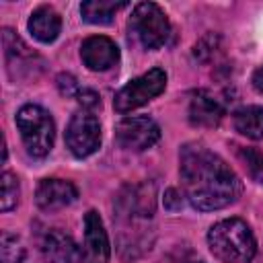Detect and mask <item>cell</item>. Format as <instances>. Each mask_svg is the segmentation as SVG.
<instances>
[{
    "instance_id": "6da1fadb",
    "label": "cell",
    "mask_w": 263,
    "mask_h": 263,
    "mask_svg": "<svg viewBox=\"0 0 263 263\" xmlns=\"http://www.w3.org/2000/svg\"><path fill=\"white\" fill-rule=\"evenodd\" d=\"M179 160L185 197L195 210H222L240 197L242 183L236 177V173L203 144H185L181 148Z\"/></svg>"
},
{
    "instance_id": "7a4b0ae2",
    "label": "cell",
    "mask_w": 263,
    "mask_h": 263,
    "mask_svg": "<svg viewBox=\"0 0 263 263\" xmlns=\"http://www.w3.org/2000/svg\"><path fill=\"white\" fill-rule=\"evenodd\" d=\"M208 245L214 257L224 263H251L257 253L253 230L240 218L216 222L208 232Z\"/></svg>"
},
{
    "instance_id": "3957f363",
    "label": "cell",
    "mask_w": 263,
    "mask_h": 263,
    "mask_svg": "<svg viewBox=\"0 0 263 263\" xmlns=\"http://www.w3.org/2000/svg\"><path fill=\"white\" fill-rule=\"evenodd\" d=\"M16 127L31 156L43 158L49 154L55 138V125L49 111L39 105H25L16 113Z\"/></svg>"
},
{
    "instance_id": "277c9868",
    "label": "cell",
    "mask_w": 263,
    "mask_h": 263,
    "mask_svg": "<svg viewBox=\"0 0 263 263\" xmlns=\"http://www.w3.org/2000/svg\"><path fill=\"white\" fill-rule=\"evenodd\" d=\"M166 86V74L162 68H152L146 74L129 80L113 99V107L117 113H129L158 97Z\"/></svg>"
},
{
    "instance_id": "5b68a950",
    "label": "cell",
    "mask_w": 263,
    "mask_h": 263,
    "mask_svg": "<svg viewBox=\"0 0 263 263\" xmlns=\"http://www.w3.org/2000/svg\"><path fill=\"white\" fill-rule=\"evenodd\" d=\"M132 29L146 49H158L166 43L171 25L164 10L154 2H140L132 12Z\"/></svg>"
},
{
    "instance_id": "8992f818",
    "label": "cell",
    "mask_w": 263,
    "mask_h": 263,
    "mask_svg": "<svg viewBox=\"0 0 263 263\" xmlns=\"http://www.w3.org/2000/svg\"><path fill=\"white\" fill-rule=\"evenodd\" d=\"M66 146L76 158L90 156L101 146V125L90 109H82L72 115L66 127Z\"/></svg>"
},
{
    "instance_id": "52a82bcc",
    "label": "cell",
    "mask_w": 263,
    "mask_h": 263,
    "mask_svg": "<svg viewBox=\"0 0 263 263\" xmlns=\"http://www.w3.org/2000/svg\"><path fill=\"white\" fill-rule=\"evenodd\" d=\"M160 138V127L154 119L148 115H136V117H123L115 127V140L121 148L142 152L150 146H154Z\"/></svg>"
},
{
    "instance_id": "ba28073f",
    "label": "cell",
    "mask_w": 263,
    "mask_h": 263,
    "mask_svg": "<svg viewBox=\"0 0 263 263\" xmlns=\"http://www.w3.org/2000/svg\"><path fill=\"white\" fill-rule=\"evenodd\" d=\"M86 263H107L111 255L109 236L103 226L101 216L95 210H88L84 216V249H82Z\"/></svg>"
},
{
    "instance_id": "9c48e42d",
    "label": "cell",
    "mask_w": 263,
    "mask_h": 263,
    "mask_svg": "<svg viewBox=\"0 0 263 263\" xmlns=\"http://www.w3.org/2000/svg\"><path fill=\"white\" fill-rule=\"evenodd\" d=\"M80 58L84 62V66L92 72H103L109 70L111 66L117 64L119 60V49L117 45L105 37V35H92L88 39L82 41L80 47Z\"/></svg>"
},
{
    "instance_id": "30bf717a",
    "label": "cell",
    "mask_w": 263,
    "mask_h": 263,
    "mask_svg": "<svg viewBox=\"0 0 263 263\" xmlns=\"http://www.w3.org/2000/svg\"><path fill=\"white\" fill-rule=\"evenodd\" d=\"M76 197H78V189L64 179H43L35 191V201L45 212L62 210L74 203Z\"/></svg>"
},
{
    "instance_id": "8fae6325",
    "label": "cell",
    "mask_w": 263,
    "mask_h": 263,
    "mask_svg": "<svg viewBox=\"0 0 263 263\" xmlns=\"http://www.w3.org/2000/svg\"><path fill=\"white\" fill-rule=\"evenodd\" d=\"M41 253L47 263H80L82 251L74 238L62 230H49L41 238Z\"/></svg>"
},
{
    "instance_id": "7c38bea8",
    "label": "cell",
    "mask_w": 263,
    "mask_h": 263,
    "mask_svg": "<svg viewBox=\"0 0 263 263\" xmlns=\"http://www.w3.org/2000/svg\"><path fill=\"white\" fill-rule=\"evenodd\" d=\"M224 115V109L220 105V101L208 92V90H197L191 97L189 103V121L193 125H201V127H214L220 123Z\"/></svg>"
},
{
    "instance_id": "4fadbf2b",
    "label": "cell",
    "mask_w": 263,
    "mask_h": 263,
    "mask_svg": "<svg viewBox=\"0 0 263 263\" xmlns=\"http://www.w3.org/2000/svg\"><path fill=\"white\" fill-rule=\"evenodd\" d=\"M60 29H62V18L51 6H39L29 18V31L41 43L55 41Z\"/></svg>"
},
{
    "instance_id": "5bb4252c",
    "label": "cell",
    "mask_w": 263,
    "mask_h": 263,
    "mask_svg": "<svg viewBox=\"0 0 263 263\" xmlns=\"http://www.w3.org/2000/svg\"><path fill=\"white\" fill-rule=\"evenodd\" d=\"M234 127L242 136L251 140L263 138V107L259 105H245L234 111Z\"/></svg>"
},
{
    "instance_id": "9a60e30c",
    "label": "cell",
    "mask_w": 263,
    "mask_h": 263,
    "mask_svg": "<svg viewBox=\"0 0 263 263\" xmlns=\"http://www.w3.org/2000/svg\"><path fill=\"white\" fill-rule=\"evenodd\" d=\"M125 2H113V0H86L80 4V14L90 25H109L117 10L125 8Z\"/></svg>"
},
{
    "instance_id": "2e32d148",
    "label": "cell",
    "mask_w": 263,
    "mask_h": 263,
    "mask_svg": "<svg viewBox=\"0 0 263 263\" xmlns=\"http://www.w3.org/2000/svg\"><path fill=\"white\" fill-rule=\"evenodd\" d=\"M0 255H2V263H35L29 245L21 236L6 230L2 232L0 238Z\"/></svg>"
},
{
    "instance_id": "e0dca14e",
    "label": "cell",
    "mask_w": 263,
    "mask_h": 263,
    "mask_svg": "<svg viewBox=\"0 0 263 263\" xmlns=\"http://www.w3.org/2000/svg\"><path fill=\"white\" fill-rule=\"evenodd\" d=\"M2 195H0V210L8 212L18 203V179L12 173H2Z\"/></svg>"
},
{
    "instance_id": "ac0fdd59",
    "label": "cell",
    "mask_w": 263,
    "mask_h": 263,
    "mask_svg": "<svg viewBox=\"0 0 263 263\" xmlns=\"http://www.w3.org/2000/svg\"><path fill=\"white\" fill-rule=\"evenodd\" d=\"M236 152H238V158L245 162L247 171L251 173V177L263 183V152L255 148H242V146H236Z\"/></svg>"
},
{
    "instance_id": "d6986e66",
    "label": "cell",
    "mask_w": 263,
    "mask_h": 263,
    "mask_svg": "<svg viewBox=\"0 0 263 263\" xmlns=\"http://www.w3.org/2000/svg\"><path fill=\"white\" fill-rule=\"evenodd\" d=\"M76 97H78V103L82 105V109H95L97 105H101L99 95H97L95 90H90V88H82V90H78Z\"/></svg>"
},
{
    "instance_id": "ffe728a7",
    "label": "cell",
    "mask_w": 263,
    "mask_h": 263,
    "mask_svg": "<svg viewBox=\"0 0 263 263\" xmlns=\"http://www.w3.org/2000/svg\"><path fill=\"white\" fill-rule=\"evenodd\" d=\"M58 86H60V90H62V95H74V92H78V84H76V80L70 76V74H60L58 76Z\"/></svg>"
},
{
    "instance_id": "44dd1931",
    "label": "cell",
    "mask_w": 263,
    "mask_h": 263,
    "mask_svg": "<svg viewBox=\"0 0 263 263\" xmlns=\"http://www.w3.org/2000/svg\"><path fill=\"white\" fill-rule=\"evenodd\" d=\"M251 82H253V88H255L257 92H261V95H263V66H259V68L253 72Z\"/></svg>"
}]
</instances>
